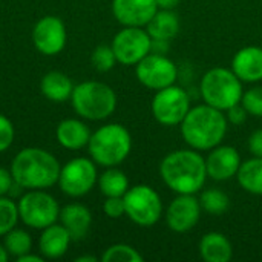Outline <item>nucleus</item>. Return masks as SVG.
Masks as SVG:
<instances>
[{"mask_svg":"<svg viewBox=\"0 0 262 262\" xmlns=\"http://www.w3.org/2000/svg\"><path fill=\"white\" fill-rule=\"evenodd\" d=\"M160 177L172 192L195 195L207 180L206 158L195 149L172 150L160 163Z\"/></svg>","mask_w":262,"mask_h":262,"instance_id":"1","label":"nucleus"},{"mask_svg":"<svg viewBox=\"0 0 262 262\" xmlns=\"http://www.w3.org/2000/svg\"><path fill=\"white\" fill-rule=\"evenodd\" d=\"M227 118L220 109L209 104L190 107L181 121V137L190 149L210 150L221 144L227 134Z\"/></svg>","mask_w":262,"mask_h":262,"instance_id":"2","label":"nucleus"},{"mask_svg":"<svg viewBox=\"0 0 262 262\" xmlns=\"http://www.w3.org/2000/svg\"><path fill=\"white\" fill-rule=\"evenodd\" d=\"M58 160L45 149L26 147L21 149L12 160L11 173L14 181L28 190L48 189L57 184L60 177Z\"/></svg>","mask_w":262,"mask_h":262,"instance_id":"3","label":"nucleus"},{"mask_svg":"<svg viewBox=\"0 0 262 262\" xmlns=\"http://www.w3.org/2000/svg\"><path fill=\"white\" fill-rule=\"evenodd\" d=\"M88 149L95 164L103 167H115L129 157L132 149V137L123 124L109 123L91 134Z\"/></svg>","mask_w":262,"mask_h":262,"instance_id":"4","label":"nucleus"},{"mask_svg":"<svg viewBox=\"0 0 262 262\" xmlns=\"http://www.w3.org/2000/svg\"><path fill=\"white\" fill-rule=\"evenodd\" d=\"M71 101L74 111L91 121L109 118L117 107L115 91L101 81H83L74 86Z\"/></svg>","mask_w":262,"mask_h":262,"instance_id":"5","label":"nucleus"},{"mask_svg":"<svg viewBox=\"0 0 262 262\" xmlns=\"http://www.w3.org/2000/svg\"><path fill=\"white\" fill-rule=\"evenodd\" d=\"M201 97L206 104L226 112L229 107L241 103L243 81L232 69L212 68L201 78Z\"/></svg>","mask_w":262,"mask_h":262,"instance_id":"6","label":"nucleus"},{"mask_svg":"<svg viewBox=\"0 0 262 262\" xmlns=\"http://www.w3.org/2000/svg\"><path fill=\"white\" fill-rule=\"evenodd\" d=\"M20 221L35 230H43L51 224H55L60 218V206L57 200L43 189L28 190L20 196L18 203Z\"/></svg>","mask_w":262,"mask_h":262,"instance_id":"7","label":"nucleus"},{"mask_svg":"<svg viewBox=\"0 0 262 262\" xmlns=\"http://www.w3.org/2000/svg\"><path fill=\"white\" fill-rule=\"evenodd\" d=\"M127 218L140 227H152L163 216V203L155 189L147 184L129 187L123 196Z\"/></svg>","mask_w":262,"mask_h":262,"instance_id":"8","label":"nucleus"},{"mask_svg":"<svg viewBox=\"0 0 262 262\" xmlns=\"http://www.w3.org/2000/svg\"><path fill=\"white\" fill-rule=\"evenodd\" d=\"M98 181L97 166L91 158H74L68 161L60 169V177L57 184L61 192L72 198H80L88 195Z\"/></svg>","mask_w":262,"mask_h":262,"instance_id":"9","label":"nucleus"},{"mask_svg":"<svg viewBox=\"0 0 262 262\" xmlns=\"http://www.w3.org/2000/svg\"><path fill=\"white\" fill-rule=\"evenodd\" d=\"M152 115L163 126L181 124L190 111V98L180 86H167L157 91L152 100Z\"/></svg>","mask_w":262,"mask_h":262,"instance_id":"10","label":"nucleus"},{"mask_svg":"<svg viewBox=\"0 0 262 262\" xmlns=\"http://www.w3.org/2000/svg\"><path fill=\"white\" fill-rule=\"evenodd\" d=\"M112 49L117 61L124 66H135L152 51V38L146 29L138 26H124L112 40Z\"/></svg>","mask_w":262,"mask_h":262,"instance_id":"11","label":"nucleus"},{"mask_svg":"<svg viewBox=\"0 0 262 262\" xmlns=\"http://www.w3.org/2000/svg\"><path fill=\"white\" fill-rule=\"evenodd\" d=\"M177 66L166 54L150 52L135 64L138 81L152 91H160L177 81Z\"/></svg>","mask_w":262,"mask_h":262,"instance_id":"12","label":"nucleus"},{"mask_svg":"<svg viewBox=\"0 0 262 262\" xmlns=\"http://www.w3.org/2000/svg\"><path fill=\"white\" fill-rule=\"evenodd\" d=\"M32 43L43 55H57L66 45L64 23L55 15L41 17L32 29Z\"/></svg>","mask_w":262,"mask_h":262,"instance_id":"13","label":"nucleus"},{"mask_svg":"<svg viewBox=\"0 0 262 262\" xmlns=\"http://www.w3.org/2000/svg\"><path fill=\"white\" fill-rule=\"evenodd\" d=\"M201 218V204L195 195H178L166 210L167 227L175 233L192 230Z\"/></svg>","mask_w":262,"mask_h":262,"instance_id":"14","label":"nucleus"},{"mask_svg":"<svg viewBox=\"0 0 262 262\" xmlns=\"http://www.w3.org/2000/svg\"><path fill=\"white\" fill-rule=\"evenodd\" d=\"M241 166V157L232 146H221L210 149L206 158L207 177L213 181H229L236 177Z\"/></svg>","mask_w":262,"mask_h":262,"instance_id":"15","label":"nucleus"},{"mask_svg":"<svg viewBox=\"0 0 262 262\" xmlns=\"http://www.w3.org/2000/svg\"><path fill=\"white\" fill-rule=\"evenodd\" d=\"M157 11V0H112V14L123 26L144 28Z\"/></svg>","mask_w":262,"mask_h":262,"instance_id":"16","label":"nucleus"},{"mask_svg":"<svg viewBox=\"0 0 262 262\" xmlns=\"http://www.w3.org/2000/svg\"><path fill=\"white\" fill-rule=\"evenodd\" d=\"M235 75L243 83H258L262 80V48L246 46L239 49L232 58Z\"/></svg>","mask_w":262,"mask_h":262,"instance_id":"17","label":"nucleus"},{"mask_svg":"<svg viewBox=\"0 0 262 262\" xmlns=\"http://www.w3.org/2000/svg\"><path fill=\"white\" fill-rule=\"evenodd\" d=\"M60 223L61 226L69 232L72 241H80L83 239L92 224V215L91 210L78 203H72L64 206L60 210Z\"/></svg>","mask_w":262,"mask_h":262,"instance_id":"18","label":"nucleus"},{"mask_svg":"<svg viewBox=\"0 0 262 262\" xmlns=\"http://www.w3.org/2000/svg\"><path fill=\"white\" fill-rule=\"evenodd\" d=\"M71 243H72V238L61 224H57V223L51 224L41 230V236L38 239L40 255L45 259L61 258L68 252Z\"/></svg>","mask_w":262,"mask_h":262,"instance_id":"19","label":"nucleus"},{"mask_svg":"<svg viewBox=\"0 0 262 262\" xmlns=\"http://www.w3.org/2000/svg\"><path fill=\"white\" fill-rule=\"evenodd\" d=\"M55 138L58 144L68 150H80L88 146L91 140L89 127L77 118L63 120L55 129Z\"/></svg>","mask_w":262,"mask_h":262,"instance_id":"20","label":"nucleus"},{"mask_svg":"<svg viewBox=\"0 0 262 262\" xmlns=\"http://www.w3.org/2000/svg\"><path fill=\"white\" fill-rule=\"evenodd\" d=\"M200 255L206 262H229L233 256V247L224 233L210 232L200 241Z\"/></svg>","mask_w":262,"mask_h":262,"instance_id":"21","label":"nucleus"},{"mask_svg":"<svg viewBox=\"0 0 262 262\" xmlns=\"http://www.w3.org/2000/svg\"><path fill=\"white\" fill-rule=\"evenodd\" d=\"M144 28L152 40L170 41L180 31V18L173 9H158Z\"/></svg>","mask_w":262,"mask_h":262,"instance_id":"22","label":"nucleus"},{"mask_svg":"<svg viewBox=\"0 0 262 262\" xmlns=\"http://www.w3.org/2000/svg\"><path fill=\"white\" fill-rule=\"evenodd\" d=\"M40 89L48 100L55 103H63L71 98L74 84L66 74L60 71H51L41 78Z\"/></svg>","mask_w":262,"mask_h":262,"instance_id":"23","label":"nucleus"},{"mask_svg":"<svg viewBox=\"0 0 262 262\" xmlns=\"http://www.w3.org/2000/svg\"><path fill=\"white\" fill-rule=\"evenodd\" d=\"M236 178L246 192L262 196V157H253L241 163Z\"/></svg>","mask_w":262,"mask_h":262,"instance_id":"24","label":"nucleus"},{"mask_svg":"<svg viewBox=\"0 0 262 262\" xmlns=\"http://www.w3.org/2000/svg\"><path fill=\"white\" fill-rule=\"evenodd\" d=\"M98 187L100 192L107 196H124L129 190V180L126 173L115 167H106V170L98 177Z\"/></svg>","mask_w":262,"mask_h":262,"instance_id":"25","label":"nucleus"},{"mask_svg":"<svg viewBox=\"0 0 262 262\" xmlns=\"http://www.w3.org/2000/svg\"><path fill=\"white\" fill-rule=\"evenodd\" d=\"M200 204L201 209L210 215H223L229 210L230 207V200L229 195L226 192H223L221 189L212 187V189H206L201 196H200Z\"/></svg>","mask_w":262,"mask_h":262,"instance_id":"26","label":"nucleus"},{"mask_svg":"<svg viewBox=\"0 0 262 262\" xmlns=\"http://www.w3.org/2000/svg\"><path fill=\"white\" fill-rule=\"evenodd\" d=\"M5 249L8 250L9 256H14L15 259L25 253H29L32 249V238L28 232L21 229H12L5 235Z\"/></svg>","mask_w":262,"mask_h":262,"instance_id":"27","label":"nucleus"},{"mask_svg":"<svg viewBox=\"0 0 262 262\" xmlns=\"http://www.w3.org/2000/svg\"><path fill=\"white\" fill-rule=\"evenodd\" d=\"M141 253L127 244H114L101 255L103 262H143Z\"/></svg>","mask_w":262,"mask_h":262,"instance_id":"28","label":"nucleus"},{"mask_svg":"<svg viewBox=\"0 0 262 262\" xmlns=\"http://www.w3.org/2000/svg\"><path fill=\"white\" fill-rule=\"evenodd\" d=\"M18 220L20 216L17 203H14L11 198L0 196V236H5L9 230H12Z\"/></svg>","mask_w":262,"mask_h":262,"instance_id":"29","label":"nucleus"},{"mask_svg":"<svg viewBox=\"0 0 262 262\" xmlns=\"http://www.w3.org/2000/svg\"><path fill=\"white\" fill-rule=\"evenodd\" d=\"M91 63L92 66L100 71V72H107L111 71L117 61V57L114 54L112 46H106V45H100L94 49L92 55H91Z\"/></svg>","mask_w":262,"mask_h":262,"instance_id":"30","label":"nucleus"},{"mask_svg":"<svg viewBox=\"0 0 262 262\" xmlns=\"http://www.w3.org/2000/svg\"><path fill=\"white\" fill-rule=\"evenodd\" d=\"M241 104L246 107L249 115L256 118L262 117V86H255L246 92H243Z\"/></svg>","mask_w":262,"mask_h":262,"instance_id":"31","label":"nucleus"},{"mask_svg":"<svg viewBox=\"0 0 262 262\" xmlns=\"http://www.w3.org/2000/svg\"><path fill=\"white\" fill-rule=\"evenodd\" d=\"M14 135L15 132H14L12 121L8 117L0 114V154L11 147L14 141Z\"/></svg>","mask_w":262,"mask_h":262,"instance_id":"32","label":"nucleus"},{"mask_svg":"<svg viewBox=\"0 0 262 262\" xmlns=\"http://www.w3.org/2000/svg\"><path fill=\"white\" fill-rule=\"evenodd\" d=\"M103 212L106 216L117 220L126 215V207H124V200L123 196H107L106 201L103 203Z\"/></svg>","mask_w":262,"mask_h":262,"instance_id":"33","label":"nucleus"},{"mask_svg":"<svg viewBox=\"0 0 262 262\" xmlns=\"http://www.w3.org/2000/svg\"><path fill=\"white\" fill-rule=\"evenodd\" d=\"M226 112H227V115H226L227 121H229V123H232V124H235V126H241V124H244V123H246V120H247V117H249V112L246 111V107H244L241 103H238V104H235V106L229 107Z\"/></svg>","mask_w":262,"mask_h":262,"instance_id":"34","label":"nucleus"},{"mask_svg":"<svg viewBox=\"0 0 262 262\" xmlns=\"http://www.w3.org/2000/svg\"><path fill=\"white\" fill-rule=\"evenodd\" d=\"M247 146L253 157H262V129L252 132V135L249 137Z\"/></svg>","mask_w":262,"mask_h":262,"instance_id":"35","label":"nucleus"},{"mask_svg":"<svg viewBox=\"0 0 262 262\" xmlns=\"http://www.w3.org/2000/svg\"><path fill=\"white\" fill-rule=\"evenodd\" d=\"M15 181L12 178L11 170H8L5 167H0V196H5L6 193H9Z\"/></svg>","mask_w":262,"mask_h":262,"instance_id":"36","label":"nucleus"},{"mask_svg":"<svg viewBox=\"0 0 262 262\" xmlns=\"http://www.w3.org/2000/svg\"><path fill=\"white\" fill-rule=\"evenodd\" d=\"M45 261V258L41 256V255H34V253H25V255H21V256H18L17 258V262H43Z\"/></svg>","mask_w":262,"mask_h":262,"instance_id":"37","label":"nucleus"},{"mask_svg":"<svg viewBox=\"0 0 262 262\" xmlns=\"http://www.w3.org/2000/svg\"><path fill=\"white\" fill-rule=\"evenodd\" d=\"M181 0H157L158 9H175Z\"/></svg>","mask_w":262,"mask_h":262,"instance_id":"38","label":"nucleus"},{"mask_svg":"<svg viewBox=\"0 0 262 262\" xmlns=\"http://www.w3.org/2000/svg\"><path fill=\"white\" fill-rule=\"evenodd\" d=\"M8 259H9V253H8V250L5 249V246L0 244V262H6Z\"/></svg>","mask_w":262,"mask_h":262,"instance_id":"39","label":"nucleus"},{"mask_svg":"<svg viewBox=\"0 0 262 262\" xmlns=\"http://www.w3.org/2000/svg\"><path fill=\"white\" fill-rule=\"evenodd\" d=\"M75 262H97L95 256H78Z\"/></svg>","mask_w":262,"mask_h":262,"instance_id":"40","label":"nucleus"}]
</instances>
